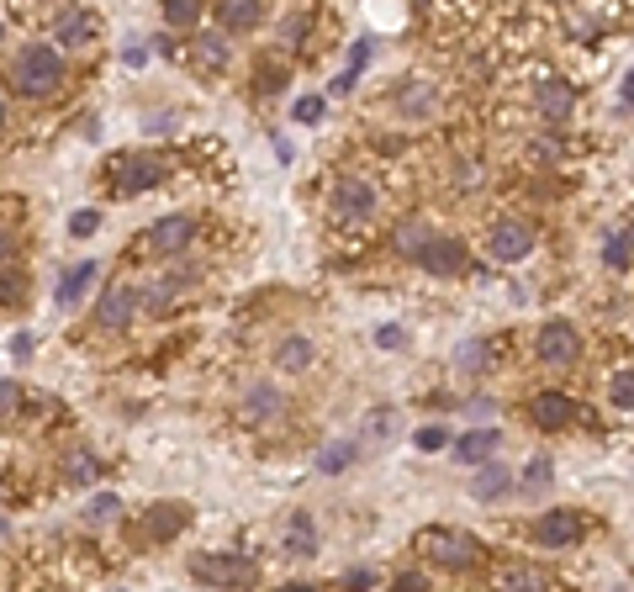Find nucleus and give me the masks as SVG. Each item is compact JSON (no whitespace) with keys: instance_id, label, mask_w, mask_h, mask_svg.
I'll return each mask as SVG.
<instances>
[{"instance_id":"nucleus-1","label":"nucleus","mask_w":634,"mask_h":592,"mask_svg":"<svg viewBox=\"0 0 634 592\" xmlns=\"http://www.w3.org/2000/svg\"><path fill=\"white\" fill-rule=\"evenodd\" d=\"M11 74H16V90H22V96H48V90L64 85V59L53 43H27L16 53Z\"/></svg>"},{"instance_id":"nucleus-2","label":"nucleus","mask_w":634,"mask_h":592,"mask_svg":"<svg viewBox=\"0 0 634 592\" xmlns=\"http://www.w3.org/2000/svg\"><path fill=\"white\" fill-rule=\"evenodd\" d=\"M423 550H428V561L444 566V571H471L481 561V545L465 529H428L423 534Z\"/></svg>"},{"instance_id":"nucleus-3","label":"nucleus","mask_w":634,"mask_h":592,"mask_svg":"<svg viewBox=\"0 0 634 592\" xmlns=\"http://www.w3.org/2000/svg\"><path fill=\"white\" fill-rule=\"evenodd\" d=\"M191 577L207 587H254L259 571L244 555H191Z\"/></svg>"},{"instance_id":"nucleus-4","label":"nucleus","mask_w":634,"mask_h":592,"mask_svg":"<svg viewBox=\"0 0 634 592\" xmlns=\"http://www.w3.org/2000/svg\"><path fill=\"white\" fill-rule=\"evenodd\" d=\"M191 238H196V222L185 217V212H175V217H159L154 228L143 233V249L159 254V259H175V254L191 249Z\"/></svg>"},{"instance_id":"nucleus-5","label":"nucleus","mask_w":634,"mask_h":592,"mask_svg":"<svg viewBox=\"0 0 634 592\" xmlns=\"http://www.w3.org/2000/svg\"><path fill=\"white\" fill-rule=\"evenodd\" d=\"M529 534H534L539 550H571L576 540H582V518H576L571 508H550V513L534 518Z\"/></svg>"},{"instance_id":"nucleus-6","label":"nucleus","mask_w":634,"mask_h":592,"mask_svg":"<svg viewBox=\"0 0 634 592\" xmlns=\"http://www.w3.org/2000/svg\"><path fill=\"white\" fill-rule=\"evenodd\" d=\"M534 249V228L529 222H497V228L487 233V259H497V265H518V259H529Z\"/></svg>"},{"instance_id":"nucleus-7","label":"nucleus","mask_w":634,"mask_h":592,"mask_svg":"<svg viewBox=\"0 0 634 592\" xmlns=\"http://www.w3.org/2000/svg\"><path fill=\"white\" fill-rule=\"evenodd\" d=\"M111 175H117L122 196H138V191H148V185L164 180V159H154V154H122L117 164H111Z\"/></svg>"},{"instance_id":"nucleus-8","label":"nucleus","mask_w":634,"mask_h":592,"mask_svg":"<svg viewBox=\"0 0 634 592\" xmlns=\"http://www.w3.org/2000/svg\"><path fill=\"white\" fill-rule=\"evenodd\" d=\"M370 212H376V191H370L365 180H339V191H333V217H339L344 228H360V222H370Z\"/></svg>"},{"instance_id":"nucleus-9","label":"nucleus","mask_w":634,"mask_h":592,"mask_svg":"<svg viewBox=\"0 0 634 592\" xmlns=\"http://www.w3.org/2000/svg\"><path fill=\"white\" fill-rule=\"evenodd\" d=\"M534 111L545 117L550 127H566L571 122V111H576V90L571 80H539L534 85Z\"/></svg>"},{"instance_id":"nucleus-10","label":"nucleus","mask_w":634,"mask_h":592,"mask_svg":"<svg viewBox=\"0 0 634 592\" xmlns=\"http://www.w3.org/2000/svg\"><path fill=\"white\" fill-rule=\"evenodd\" d=\"M191 529V508L185 503H154L143 513V534L154 545H170V540H180V534Z\"/></svg>"},{"instance_id":"nucleus-11","label":"nucleus","mask_w":634,"mask_h":592,"mask_svg":"<svg viewBox=\"0 0 634 592\" xmlns=\"http://www.w3.org/2000/svg\"><path fill=\"white\" fill-rule=\"evenodd\" d=\"M576 349H582V339H576V328L561 323V318L545 323V328H539V339H534V355L545 360V365H571Z\"/></svg>"},{"instance_id":"nucleus-12","label":"nucleus","mask_w":634,"mask_h":592,"mask_svg":"<svg viewBox=\"0 0 634 592\" xmlns=\"http://www.w3.org/2000/svg\"><path fill=\"white\" fill-rule=\"evenodd\" d=\"M413 259L428 275H460L465 265H471V254H465V244H455V238H428Z\"/></svg>"},{"instance_id":"nucleus-13","label":"nucleus","mask_w":634,"mask_h":592,"mask_svg":"<svg viewBox=\"0 0 634 592\" xmlns=\"http://www.w3.org/2000/svg\"><path fill=\"white\" fill-rule=\"evenodd\" d=\"M138 286H111L101 302H96V323L106 328V333H122L127 323H133V312H138Z\"/></svg>"},{"instance_id":"nucleus-14","label":"nucleus","mask_w":634,"mask_h":592,"mask_svg":"<svg viewBox=\"0 0 634 592\" xmlns=\"http://www.w3.org/2000/svg\"><path fill=\"white\" fill-rule=\"evenodd\" d=\"M529 418L539 423V429H566V423L576 418V402L566 392H534L529 397Z\"/></svg>"},{"instance_id":"nucleus-15","label":"nucleus","mask_w":634,"mask_h":592,"mask_svg":"<svg viewBox=\"0 0 634 592\" xmlns=\"http://www.w3.org/2000/svg\"><path fill=\"white\" fill-rule=\"evenodd\" d=\"M90 37H96V16H90L85 6H64L59 11V43L64 48H85Z\"/></svg>"},{"instance_id":"nucleus-16","label":"nucleus","mask_w":634,"mask_h":592,"mask_svg":"<svg viewBox=\"0 0 634 592\" xmlns=\"http://www.w3.org/2000/svg\"><path fill=\"white\" fill-rule=\"evenodd\" d=\"M317 360V344L307 339V333H291V339L281 344V349H275V365H281L286 370V376H302V370Z\"/></svg>"},{"instance_id":"nucleus-17","label":"nucleus","mask_w":634,"mask_h":592,"mask_svg":"<svg viewBox=\"0 0 634 592\" xmlns=\"http://www.w3.org/2000/svg\"><path fill=\"white\" fill-rule=\"evenodd\" d=\"M259 0H217V22L228 32H254L259 27Z\"/></svg>"},{"instance_id":"nucleus-18","label":"nucleus","mask_w":634,"mask_h":592,"mask_svg":"<svg viewBox=\"0 0 634 592\" xmlns=\"http://www.w3.org/2000/svg\"><path fill=\"white\" fill-rule=\"evenodd\" d=\"M508 487H513V476L502 471L497 460H481V471H476V481H471V497H476V503H497Z\"/></svg>"},{"instance_id":"nucleus-19","label":"nucleus","mask_w":634,"mask_h":592,"mask_svg":"<svg viewBox=\"0 0 634 592\" xmlns=\"http://www.w3.org/2000/svg\"><path fill=\"white\" fill-rule=\"evenodd\" d=\"M492 450H497V429H471L465 439H455L460 466H481V460H492Z\"/></svg>"},{"instance_id":"nucleus-20","label":"nucleus","mask_w":634,"mask_h":592,"mask_svg":"<svg viewBox=\"0 0 634 592\" xmlns=\"http://www.w3.org/2000/svg\"><path fill=\"white\" fill-rule=\"evenodd\" d=\"M286 550L291 555H317V524H312V513H291V524H286Z\"/></svg>"},{"instance_id":"nucleus-21","label":"nucleus","mask_w":634,"mask_h":592,"mask_svg":"<svg viewBox=\"0 0 634 592\" xmlns=\"http://www.w3.org/2000/svg\"><path fill=\"white\" fill-rule=\"evenodd\" d=\"M90 281H96V265H90V259L69 265V270H64V281H59V291H53V296H59V307H74V302H80Z\"/></svg>"},{"instance_id":"nucleus-22","label":"nucleus","mask_w":634,"mask_h":592,"mask_svg":"<svg viewBox=\"0 0 634 592\" xmlns=\"http://www.w3.org/2000/svg\"><path fill=\"white\" fill-rule=\"evenodd\" d=\"M354 455H360V444H354V439H339V444H328V450L317 455V471H323V476H339Z\"/></svg>"},{"instance_id":"nucleus-23","label":"nucleus","mask_w":634,"mask_h":592,"mask_svg":"<svg viewBox=\"0 0 634 592\" xmlns=\"http://www.w3.org/2000/svg\"><path fill=\"white\" fill-rule=\"evenodd\" d=\"M281 407H286V397L275 392V386H254L249 402H244V413L249 418H270V413H281Z\"/></svg>"},{"instance_id":"nucleus-24","label":"nucleus","mask_w":634,"mask_h":592,"mask_svg":"<svg viewBox=\"0 0 634 592\" xmlns=\"http://www.w3.org/2000/svg\"><path fill=\"white\" fill-rule=\"evenodd\" d=\"M608 402L624 407V413H634V370H613L608 376Z\"/></svg>"},{"instance_id":"nucleus-25","label":"nucleus","mask_w":634,"mask_h":592,"mask_svg":"<svg viewBox=\"0 0 634 592\" xmlns=\"http://www.w3.org/2000/svg\"><path fill=\"white\" fill-rule=\"evenodd\" d=\"M191 59H196L201 69H222V59H228V43H222V37H196Z\"/></svg>"},{"instance_id":"nucleus-26","label":"nucleus","mask_w":634,"mask_h":592,"mask_svg":"<svg viewBox=\"0 0 634 592\" xmlns=\"http://www.w3.org/2000/svg\"><path fill=\"white\" fill-rule=\"evenodd\" d=\"M117 513H122V497H117V492H96V497L85 503V518H90V524H111Z\"/></svg>"},{"instance_id":"nucleus-27","label":"nucleus","mask_w":634,"mask_h":592,"mask_svg":"<svg viewBox=\"0 0 634 592\" xmlns=\"http://www.w3.org/2000/svg\"><path fill=\"white\" fill-rule=\"evenodd\" d=\"M164 22L170 27H196L201 22V0H164Z\"/></svg>"},{"instance_id":"nucleus-28","label":"nucleus","mask_w":634,"mask_h":592,"mask_svg":"<svg viewBox=\"0 0 634 592\" xmlns=\"http://www.w3.org/2000/svg\"><path fill=\"white\" fill-rule=\"evenodd\" d=\"M603 259H608V265H613V270H624V265H629V259H634V244H629V238H624V233H613V238H608V244H603Z\"/></svg>"},{"instance_id":"nucleus-29","label":"nucleus","mask_w":634,"mask_h":592,"mask_svg":"<svg viewBox=\"0 0 634 592\" xmlns=\"http://www.w3.org/2000/svg\"><path fill=\"white\" fill-rule=\"evenodd\" d=\"M550 460H534V466H524V492H545L550 487Z\"/></svg>"},{"instance_id":"nucleus-30","label":"nucleus","mask_w":634,"mask_h":592,"mask_svg":"<svg viewBox=\"0 0 634 592\" xmlns=\"http://www.w3.org/2000/svg\"><path fill=\"white\" fill-rule=\"evenodd\" d=\"M64 476H69V481H80V487H85V481L96 476V455H85V450H80V455H69V471H64Z\"/></svg>"},{"instance_id":"nucleus-31","label":"nucleus","mask_w":634,"mask_h":592,"mask_svg":"<svg viewBox=\"0 0 634 592\" xmlns=\"http://www.w3.org/2000/svg\"><path fill=\"white\" fill-rule=\"evenodd\" d=\"M323 96H302V101H296V122H307V127H317V122H323Z\"/></svg>"},{"instance_id":"nucleus-32","label":"nucleus","mask_w":634,"mask_h":592,"mask_svg":"<svg viewBox=\"0 0 634 592\" xmlns=\"http://www.w3.org/2000/svg\"><path fill=\"white\" fill-rule=\"evenodd\" d=\"M550 577H545V571H534V566H513L508 571V587H545Z\"/></svg>"},{"instance_id":"nucleus-33","label":"nucleus","mask_w":634,"mask_h":592,"mask_svg":"<svg viewBox=\"0 0 634 592\" xmlns=\"http://www.w3.org/2000/svg\"><path fill=\"white\" fill-rule=\"evenodd\" d=\"M376 344H381V349H407V328H402V323L376 328Z\"/></svg>"},{"instance_id":"nucleus-34","label":"nucleus","mask_w":634,"mask_h":592,"mask_svg":"<svg viewBox=\"0 0 634 592\" xmlns=\"http://www.w3.org/2000/svg\"><path fill=\"white\" fill-rule=\"evenodd\" d=\"M96 228H101V212H74V222H69V233H74V238H90Z\"/></svg>"},{"instance_id":"nucleus-35","label":"nucleus","mask_w":634,"mask_h":592,"mask_svg":"<svg viewBox=\"0 0 634 592\" xmlns=\"http://www.w3.org/2000/svg\"><path fill=\"white\" fill-rule=\"evenodd\" d=\"M22 402V381H11V376H0V413H11V407Z\"/></svg>"},{"instance_id":"nucleus-36","label":"nucleus","mask_w":634,"mask_h":592,"mask_svg":"<svg viewBox=\"0 0 634 592\" xmlns=\"http://www.w3.org/2000/svg\"><path fill=\"white\" fill-rule=\"evenodd\" d=\"M418 450H444V429H434V423L418 429Z\"/></svg>"},{"instance_id":"nucleus-37","label":"nucleus","mask_w":634,"mask_h":592,"mask_svg":"<svg viewBox=\"0 0 634 592\" xmlns=\"http://www.w3.org/2000/svg\"><path fill=\"white\" fill-rule=\"evenodd\" d=\"M344 587H376V571H349V577H344Z\"/></svg>"},{"instance_id":"nucleus-38","label":"nucleus","mask_w":634,"mask_h":592,"mask_svg":"<svg viewBox=\"0 0 634 592\" xmlns=\"http://www.w3.org/2000/svg\"><path fill=\"white\" fill-rule=\"evenodd\" d=\"M619 101H624V106L634 111V69H629V74H624V80H619Z\"/></svg>"},{"instance_id":"nucleus-39","label":"nucleus","mask_w":634,"mask_h":592,"mask_svg":"<svg viewBox=\"0 0 634 592\" xmlns=\"http://www.w3.org/2000/svg\"><path fill=\"white\" fill-rule=\"evenodd\" d=\"M11 355H16V360L32 355V339H27V333H16V339H11Z\"/></svg>"},{"instance_id":"nucleus-40","label":"nucleus","mask_w":634,"mask_h":592,"mask_svg":"<svg viewBox=\"0 0 634 592\" xmlns=\"http://www.w3.org/2000/svg\"><path fill=\"white\" fill-rule=\"evenodd\" d=\"M11 254H16V238H11L6 228H0V265H6V259H11Z\"/></svg>"},{"instance_id":"nucleus-41","label":"nucleus","mask_w":634,"mask_h":592,"mask_svg":"<svg viewBox=\"0 0 634 592\" xmlns=\"http://www.w3.org/2000/svg\"><path fill=\"white\" fill-rule=\"evenodd\" d=\"M122 59H127V64H143V59H148V48H143V43H127Z\"/></svg>"},{"instance_id":"nucleus-42","label":"nucleus","mask_w":634,"mask_h":592,"mask_svg":"<svg viewBox=\"0 0 634 592\" xmlns=\"http://www.w3.org/2000/svg\"><path fill=\"white\" fill-rule=\"evenodd\" d=\"M0 296H16V275H0Z\"/></svg>"},{"instance_id":"nucleus-43","label":"nucleus","mask_w":634,"mask_h":592,"mask_svg":"<svg viewBox=\"0 0 634 592\" xmlns=\"http://www.w3.org/2000/svg\"><path fill=\"white\" fill-rule=\"evenodd\" d=\"M624 238H629V244H634V222H629V228H624Z\"/></svg>"},{"instance_id":"nucleus-44","label":"nucleus","mask_w":634,"mask_h":592,"mask_svg":"<svg viewBox=\"0 0 634 592\" xmlns=\"http://www.w3.org/2000/svg\"><path fill=\"white\" fill-rule=\"evenodd\" d=\"M0 127H6V101H0Z\"/></svg>"},{"instance_id":"nucleus-45","label":"nucleus","mask_w":634,"mask_h":592,"mask_svg":"<svg viewBox=\"0 0 634 592\" xmlns=\"http://www.w3.org/2000/svg\"><path fill=\"white\" fill-rule=\"evenodd\" d=\"M0 540H6V518H0Z\"/></svg>"}]
</instances>
